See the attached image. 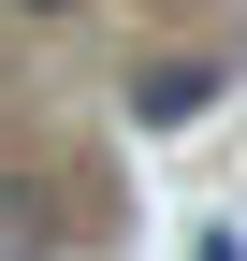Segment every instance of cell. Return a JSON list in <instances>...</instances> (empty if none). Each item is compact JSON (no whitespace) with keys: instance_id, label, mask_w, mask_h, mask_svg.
<instances>
[{"instance_id":"obj_1","label":"cell","mask_w":247,"mask_h":261,"mask_svg":"<svg viewBox=\"0 0 247 261\" xmlns=\"http://www.w3.org/2000/svg\"><path fill=\"white\" fill-rule=\"evenodd\" d=\"M204 102H218V58H145V73H131V116L145 130H175V116H204Z\"/></svg>"},{"instance_id":"obj_2","label":"cell","mask_w":247,"mask_h":261,"mask_svg":"<svg viewBox=\"0 0 247 261\" xmlns=\"http://www.w3.org/2000/svg\"><path fill=\"white\" fill-rule=\"evenodd\" d=\"M29 15H58V0H29Z\"/></svg>"}]
</instances>
